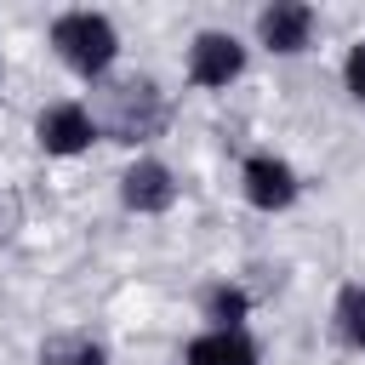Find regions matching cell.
<instances>
[{
	"label": "cell",
	"mask_w": 365,
	"mask_h": 365,
	"mask_svg": "<svg viewBox=\"0 0 365 365\" xmlns=\"http://www.w3.org/2000/svg\"><path fill=\"white\" fill-rule=\"evenodd\" d=\"M97 137H103L97 114H91L86 103H74V97L46 103V108L34 114V143H40V154H51V160H74V154H86Z\"/></svg>",
	"instance_id": "3957f363"
},
{
	"label": "cell",
	"mask_w": 365,
	"mask_h": 365,
	"mask_svg": "<svg viewBox=\"0 0 365 365\" xmlns=\"http://www.w3.org/2000/svg\"><path fill=\"white\" fill-rule=\"evenodd\" d=\"M200 319H205V331H245V319H251V291L234 285V279L205 285V291H200Z\"/></svg>",
	"instance_id": "9c48e42d"
},
{
	"label": "cell",
	"mask_w": 365,
	"mask_h": 365,
	"mask_svg": "<svg viewBox=\"0 0 365 365\" xmlns=\"http://www.w3.org/2000/svg\"><path fill=\"white\" fill-rule=\"evenodd\" d=\"M188 86L200 91H228L240 74H245V46L228 34V29H200L188 40V63H182Z\"/></svg>",
	"instance_id": "277c9868"
},
{
	"label": "cell",
	"mask_w": 365,
	"mask_h": 365,
	"mask_svg": "<svg viewBox=\"0 0 365 365\" xmlns=\"http://www.w3.org/2000/svg\"><path fill=\"white\" fill-rule=\"evenodd\" d=\"M40 365H108V348L91 336H68V342H51L40 354Z\"/></svg>",
	"instance_id": "8fae6325"
},
{
	"label": "cell",
	"mask_w": 365,
	"mask_h": 365,
	"mask_svg": "<svg viewBox=\"0 0 365 365\" xmlns=\"http://www.w3.org/2000/svg\"><path fill=\"white\" fill-rule=\"evenodd\" d=\"M51 51L63 57V68L103 86L120 63V29L103 11H63V17H51Z\"/></svg>",
	"instance_id": "6da1fadb"
},
{
	"label": "cell",
	"mask_w": 365,
	"mask_h": 365,
	"mask_svg": "<svg viewBox=\"0 0 365 365\" xmlns=\"http://www.w3.org/2000/svg\"><path fill=\"white\" fill-rule=\"evenodd\" d=\"M103 137L114 143H148L165 125V97L148 74H125V80H103V114H97Z\"/></svg>",
	"instance_id": "7a4b0ae2"
},
{
	"label": "cell",
	"mask_w": 365,
	"mask_h": 365,
	"mask_svg": "<svg viewBox=\"0 0 365 365\" xmlns=\"http://www.w3.org/2000/svg\"><path fill=\"white\" fill-rule=\"evenodd\" d=\"M240 194H245V205L251 211H291L297 205V194H302V177H297V165L291 160H279V154H245V165H240Z\"/></svg>",
	"instance_id": "5b68a950"
},
{
	"label": "cell",
	"mask_w": 365,
	"mask_h": 365,
	"mask_svg": "<svg viewBox=\"0 0 365 365\" xmlns=\"http://www.w3.org/2000/svg\"><path fill=\"white\" fill-rule=\"evenodd\" d=\"M342 91H348L354 103H365V40H354L348 57H342Z\"/></svg>",
	"instance_id": "7c38bea8"
},
{
	"label": "cell",
	"mask_w": 365,
	"mask_h": 365,
	"mask_svg": "<svg viewBox=\"0 0 365 365\" xmlns=\"http://www.w3.org/2000/svg\"><path fill=\"white\" fill-rule=\"evenodd\" d=\"M314 29H319V11L302 0H274L257 11V46L274 57H302L314 46Z\"/></svg>",
	"instance_id": "52a82bcc"
},
{
	"label": "cell",
	"mask_w": 365,
	"mask_h": 365,
	"mask_svg": "<svg viewBox=\"0 0 365 365\" xmlns=\"http://www.w3.org/2000/svg\"><path fill=\"white\" fill-rule=\"evenodd\" d=\"M177 171L165 165V160H154V154H137L125 171H120V205L131 211V217H165L171 205H177Z\"/></svg>",
	"instance_id": "8992f818"
},
{
	"label": "cell",
	"mask_w": 365,
	"mask_h": 365,
	"mask_svg": "<svg viewBox=\"0 0 365 365\" xmlns=\"http://www.w3.org/2000/svg\"><path fill=\"white\" fill-rule=\"evenodd\" d=\"M331 331H336L342 348L365 354V285H359V279H348V285L336 291V302H331Z\"/></svg>",
	"instance_id": "30bf717a"
},
{
	"label": "cell",
	"mask_w": 365,
	"mask_h": 365,
	"mask_svg": "<svg viewBox=\"0 0 365 365\" xmlns=\"http://www.w3.org/2000/svg\"><path fill=\"white\" fill-rule=\"evenodd\" d=\"M177 365H262V348L251 331H200L188 336Z\"/></svg>",
	"instance_id": "ba28073f"
}]
</instances>
